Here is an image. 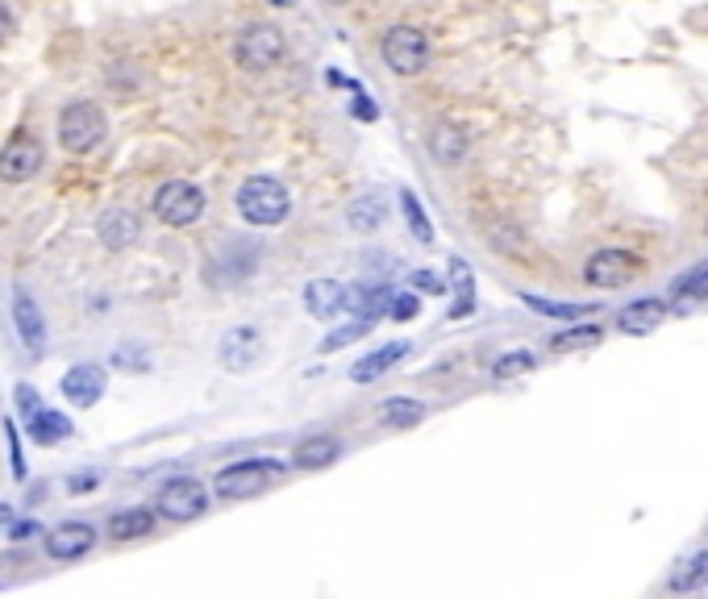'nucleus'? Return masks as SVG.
<instances>
[{
	"instance_id": "nucleus-33",
	"label": "nucleus",
	"mask_w": 708,
	"mask_h": 599,
	"mask_svg": "<svg viewBox=\"0 0 708 599\" xmlns=\"http://www.w3.org/2000/svg\"><path fill=\"white\" fill-rule=\"evenodd\" d=\"M18 409H21V416H34L38 409H42V404H38V400H42V395L34 392V388H30V383H18Z\"/></svg>"
},
{
	"instance_id": "nucleus-16",
	"label": "nucleus",
	"mask_w": 708,
	"mask_h": 599,
	"mask_svg": "<svg viewBox=\"0 0 708 599\" xmlns=\"http://www.w3.org/2000/svg\"><path fill=\"white\" fill-rule=\"evenodd\" d=\"M338 454H342V442L334 433H312V437H305L293 450V466H300V471H326V466L338 463Z\"/></svg>"
},
{
	"instance_id": "nucleus-10",
	"label": "nucleus",
	"mask_w": 708,
	"mask_h": 599,
	"mask_svg": "<svg viewBox=\"0 0 708 599\" xmlns=\"http://www.w3.org/2000/svg\"><path fill=\"white\" fill-rule=\"evenodd\" d=\"M92 546H96V529L88 520H63V525H54L47 533V554H51L54 562H75Z\"/></svg>"
},
{
	"instance_id": "nucleus-12",
	"label": "nucleus",
	"mask_w": 708,
	"mask_h": 599,
	"mask_svg": "<svg viewBox=\"0 0 708 599\" xmlns=\"http://www.w3.org/2000/svg\"><path fill=\"white\" fill-rule=\"evenodd\" d=\"M663 321H667V300H658V296L629 300V304L617 312V329L629 333V338H646V333H655Z\"/></svg>"
},
{
	"instance_id": "nucleus-9",
	"label": "nucleus",
	"mask_w": 708,
	"mask_h": 599,
	"mask_svg": "<svg viewBox=\"0 0 708 599\" xmlns=\"http://www.w3.org/2000/svg\"><path fill=\"white\" fill-rule=\"evenodd\" d=\"M642 271V262L629 250H596V255L584 262V283H592V288H625L634 275Z\"/></svg>"
},
{
	"instance_id": "nucleus-37",
	"label": "nucleus",
	"mask_w": 708,
	"mask_h": 599,
	"mask_svg": "<svg viewBox=\"0 0 708 599\" xmlns=\"http://www.w3.org/2000/svg\"><path fill=\"white\" fill-rule=\"evenodd\" d=\"M4 433H9V445H13V475H18V479H25V463H21L18 433H13V425H4Z\"/></svg>"
},
{
	"instance_id": "nucleus-22",
	"label": "nucleus",
	"mask_w": 708,
	"mask_h": 599,
	"mask_svg": "<svg viewBox=\"0 0 708 599\" xmlns=\"http://www.w3.org/2000/svg\"><path fill=\"white\" fill-rule=\"evenodd\" d=\"M430 155L442 163V167H454V163H463L466 155V134L463 130H454V125H438L430 134Z\"/></svg>"
},
{
	"instance_id": "nucleus-20",
	"label": "nucleus",
	"mask_w": 708,
	"mask_h": 599,
	"mask_svg": "<svg viewBox=\"0 0 708 599\" xmlns=\"http://www.w3.org/2000/svg\"><path fill=\"white\" fill-rule=\"evenodd\" d=\"M425 421V404L413 400V395H392L380 404V425L388 428H413Z\"/></svg>"
},
{
	"instance_id": "nucleus-14",
	"label": "nucleus",
	"mask_w": 708,
	"mask_h": 599,
	"mask_svg": "<svg viewBox=\"0 0 708 599\" xmlns=\"http://www.w3.org/2000/svg\"><path fill=\"white\" fill-rule=\"evenodd\" d=\"M305 312L309 317H317V321H334L338 312H346V283H338V279H312V283H305Z\"/></svg>"
},
{
	"instance_id": "nucleus-24",
	"label": "nucleus",
	"mask_w": 708,
	"mask_h": 599,
	"mask_svg": "<svg viewBox=\"0 0 708 599\" xmlns=\"http://www.w3.org/2000/svg\"><path fill=\"white\" fill-rule=\"evenodd\" d=\"M667 587H671V591H700V587H708V549H700L696 558H688V562L679 566L671 579H667Z\"/></svg>"
},
{
	"instance_id": "nucleus-32",
	"label": "nucleus",
	"mask_w": 708,
	"mask_h": 599,
	"mask_svg": "<svg viewBox=\"0 0 708 599\" xmlns=\"http://www.w3.org/2000/svg\"><path fill=\"white\" fill-rule=\"evenodd\" d=\"M675 291H679V296H691V300H708V262L696 267L691 275H684V279H675Z\"/></svg>"
},
{
	"instance_id": "nucleus-21",
	"label": "nucleus",
	"mask_w": 708,
	"mask_h": 599,
	"mask_svg": "<svg viewBox=\"0 0 708 599\" xmlns=\"http://www.w3.org/2000/svg\"><path fill=\"white\" fill-rule=\"evenodd\" d=\"M25 428L38 445H59L71 433V421L54 409H38L34 416H25Z\"/></svg>"
},
{
	"instance_id": "nucleus-17",
	"label": "nucleus",
	"mask_w": 708,
	"mask_h": 599,
	"mask_svg": "<svg viewBox=\"0 0 708 599\" xmlns=\"http://www.w3.org/2000/svg\"><path fill=\"white\" fill-rule=\"evenodd\" d=\"M96 234H101V241L109 246V250H130L134 241H138L142 225L134 213H125V208H109L101 221H96Z\"/></svg>"
},
{
	"instance_id": "nucleus-15",
	"label": "nucleus",
	"mask_w": 708,
	"mask_h": 599,
	"mask_svg": "<svg viewBox=\"0 0 708 599\" xmlns=\"http://www.w3.org/2000/svg\"><path fill=\"white\" fill-rule=\"evenodd\" d=\"M409 350H413L409 342H383L380 350H371V354H363V359L350 366V379H355V383H371V379L388 375L397 362L409 359Z\"/></svg>"
},
{
	"instance_id": "nucleus-41",
	"label": "nucleus",
	"mask_w": 708,
	"mask_h": 599,
	"mask_svg": "<svg viewBox=\"0 0 708 599\" xmlns=\"http://www.w3.org/2000/svg\"><path fill=\"white\" fill-rule=\"evenodd\" d=\"M329 4H350V0H329Z\"/></svg>"
},
{
	"instance_id": "nucleus-8",
	"label": "nucleus",
	"mask_w": 708,
	"mask_h": 599,
	"mask_svg": "<svg viewBox=\"0 0 708 599\" xmlns=\"http://www.w3.org/2000/svg\"><path fill=\"white\" fill-rule=\"evenodd\" d=\"M208 487L201 479H192V475H179V479L163 483V492H158V516L163 520H172V525H184V520H196V516L208 513Z\"/></svg>"
},
{
	"instance_id": "nucleus-28",
	"label": "nucleus",
	"mask_w": 708,
	"mask_h": 599,
	"mask_svg": "<svg viewBox=\"0 0 708 599\" xmlns=\"http://www.w3.org/2000/svg\"><path fill=\"white\" fill-rule=\"evenodd\" d=\"M537 359L530 354V350H513V354H501V359L492 362V375L496 379H517L525 375V371H534Z\"/></svg>"
},
{
	"instance_id": "nucleus-26",
	"label": "nucleus",
	"mask_w": 708,
	"mask_h": 599,
	"mask_svg": "<svg viewBox=\"0 0 708 599\" xmlns=\"http://www.w3.org/2000/svg\"><path fill=\"white\" fill-rule=\"evenodd\" d=\"M400 213H404V221H409V234H413L421 246H430L433 225H430V217H425V208H421V200H417L413 192H400Z\"/></svg>"
},
{
	"instance_id": "nucleus-27",
	"label": "nucleus",
	"mask_w": 708,
	"mask_h": 599,
	"mask_svg": "<svg viewBox=\"0 0 708 599\" xmlns=\"http://www.w3.org/2000/svg\"><path fill=\"white\" fill-rule=\"evenodd\" d=\"M380 221H383V200H380V196H359V200L350 205V225H355L359 234L380 229Z\"/></svg>"
},
{
	"instance_id": "nucleus-4",
	"label": "nucleus",
	"mask_w": 708,
	"mask_h": 599,
	"mask_svg": "<svg viewBox=\"0 0 708 599\" xmlns=\"http://www.w3.org/2000/svg\"><path fill=\"white\" fill-rule=\"evenodd\" d=\"M284 471H288V466L279 463V458H246V463L222 466L217 479H213V492L222 499H250V496H259V492H267Z\"/></svg>"
},
{
	"instance_id": "nucleus-5",
	"label": "nucleus",
	"mask_w": 708,
	"mask_h": 599,
	"mask_svg": "<svg viewBox=\"0 0 708 599\" xmlns=\"http://www.w3.org/2000/svg\"><path fill=\"white\" fill-rule=\"evenodd\" d=\"M430 54H433L430 38L417 25H392L380 38V59L392 75H421V71L430 68Z\"/></svg>"
},
{
	"instance_id": "nucleus-25",
	"label": "nucleus",
	"mask_w": 708,
	"mask_h": 599,
	"mask_svg": "<svg viewBox=\"0 0 708 599\" xmlns=\"http://www.w3.org/2000/svg\"><path fill=\"white\" fill-rule=\"evenodd\" d=\"M605 338V329L601 326H575L567 333H554L551 338V350L554 354H571V350H587V345H596Z\"/></svg>"
},
{
	"instance_id": "nucleus-3",
	"label": "nucleus",
	"mask_w": 708,
	"mask_h": 599,
	"mask_svg": "<svg viewBox=\"0 0 708 599\" xmlns=\"http://www.w3.org/2000/svg\"><path fill=\"white\" fill-rule=\"evenodd\" d=\"M284 54H288V38L279 25L271 21H250L238 30L234 38V59H238V68L246 71H271L284 63Z\"/></svg>"
},
{
	"instance_id": "nucleus-30",
	"label": "nucleus",
	"mask_w": 708,
	"mask_h": 599,
	"mask_svg": "<svg viewBox=\"0 0 708 599\" xmlns=\"http://www.w3.org/2000/svg\"><path fill=\"white\" fill-rule=\"evenodd\" d=\"M521 300L534 312H542V317H563V321H575V317L587 312V304H554V300H542V296H521Z\"/></svg>"
},
{
	"instance_id": "nucleus-11",
	"label": "nucleus",
	"mask_w": 708,
	"mask_h": 599,
	"mask_svg": "<svg viewBox=\"0 0 708 599\" xmlns=\"http://www.w3.org/2000/svg\"><path fill=\"white\" fill-rule=\"evenodd\" d=\"M13 326H18V338L30 354H42V350H47V317H42L38 300L25 288L13 291Z\"/></svg>"
},
{
	"instance_id": "nucleus-36",
	"label": "nucleus",
	"mask_w": 708,
	"mask_h": 599,
	"mask_svg": "<svg viewBox=\"0 0 708 599\" xmlns=\"http://www.w3.org/2000/svg\"><path fill=\"white\" fill-rule=\"evenodd\" d=\"M13 30H18V18H13V9L0 0V42H4V38H13Z\"/></svg>"
},
{
	"instance_id": "nucleus-6",
	"label": "nucleus",
	"mask_w": 708,
	"mask_h": 599,
	"mask_svg": "<svg viewBox=\"0 0 708 599\" xmlns=\"http://www.w3.org/2000/svg\"><path fill=\"white\" fill-rule=\"evenodd\" d=\"M205 205H208L205 192L196 188V184H188V179H167V184H158L155 200H151L155 217L163 225H172V229L196 225L205 217Z\"/></svg>"
},
{
	"instance_id": "nucleus-19",
	"label": "nucleus",
	"mask_w": 708,
	"mask_h": 599,
	"mask_svg": "<svg viewBox=\"0 0 708 599\" xmlns=\"http://www.w3.org/2000/svg\"><path fill=\"white\" fill-rule=\"evenodd\" d=\"M155 533V513L151 508H122V513L109 516V537L113 541H134V537H146Z\"/></svg>"
},
{
	"instance_id": "nucleus-23",
	"label": "nucleus",
	"mask_w": 708,
	"mask_h": 599,
	"mask_svg": "<svg viewBox=\"0 0 708 599\" xmlns=\"http://www.w3.org/2000/svg\"><path fill=\"white\" fill-rule=\"evenodd\" d=\"M450 283H454V296H459V304L450 309V317H466V312L475 309V279H471V267H466L463 258H450Z\"/></svg>"
},
{
	"instance_id": "nucleus-7",
	"label": "nucleus",
	"mask_w": 708,
	"mask_h": 599,
	"mask_svg": "<svg viewBox=\"0 0 708 599\" xmlns=\"http://www.w3.org/2000/svg\"><path fill=\"white\" fill-rule=\"evenodd\" d=\"M47 167V146L34 134H13L0 146V184H30Z\"/></svg>"
},
{
	"instance_id": "nucleus-38",
	"label": "nucleus",
	"mask_w": 708,
	"mask_h": 599,
	"mask_svg": "<svg viewBox=\"0 0 708 599\" xmlns=\"http://www.w3.org/2000/svg\"><path fill=\"white\" fill-rule=\"evenodd\" d=\"M34 533H42L38 525H30V520H21L18 529H13V541H25V537H34Z\"/></svg>"
},
{
	"instance_id": "nucleus-2",
	"label": "nucleus",
	"mask_w": 708,
	"mask_h": 599,
	"mask_svg": "<svg viewBox=\"0 0 708 599\" xmlns=\"http://www.w3.org/2000/svg\"><path fill=\"white\" fill-rule=\"evenodd\" d=\"M54 134H59V146H63L68 155H88V151H96L104 142V134H109V117H104V109L96 101H68L59 109Z\"/></svg>"
},
{
	"instance_id": "nucleus-13",
	"label": "nucleus",
	"mask_w": 708,
	"mask_h": 599,
	"mask_svg": "<svg viewBox=\"0 0 708 599\" xmlns=\"http://www.w3.org/2000/svg\"><path fill=\"white\" fill-rule=\"evenodd\" d=\"M63 395H68L71 404H80V409H92L96 400L104 395V371L96 362H80V366H71L68 375H63Z\"/></svg>"
},
{
	"instance_id": "nucleus-18",
	"label": "nucleus",
	"mask_w": 708,
	"mask_h": 599,
	"mask_svg": "<svg viewBox=\"0 0 708 599\" xmlns=\"http://www.w3.org/2000/svg\"><path fill=\"white\" fill-rule=\"evenodd\" d=\"M259 350H263L259 329L238 326V329H229V338L222 342V362L229 371H238V366H250V362L259 359Z\"/></svg>"
},
{
	"instance_id": "nucleus-39",
	"label": "nucleus",
	"mask_w": 708,
	"mask_h": 599,
	"mask_svg": "<svg viewBox=\"0 0 708 599\" xmlns=\"http://www.w3.org/2000/svg\"><path fill=\"white\" fill-rule=\"evenodd\" d=\"M4 525H13V508H9V504H0V529H4Z\"/></svg>"
},
{
	"instance_id": "nucleus-35",
	"label": "nucleus",
	"mask_w": 708,
	"mask_h": 599,
	"mask_svg": "<svg viewBox=\"0 0 708 599\" xmlns=\"http://www.w3.org/2000/svg\"><path fill=\"white\" fill-rule=\"evenodd\" d=\"M350 113L359 121H380V109H376V101L371 96H363V92H355V104H350Z\"/></svg>"
},
{
	"instance_id": "nucleus-40",
	"label": "nucleus",
	"mask_w": 708,
	"mask_h": 599,
	"mask_svg": "<svg viewBox=\"0 0 708 599\" xmlns=\"http://www.w3.org/2000/svg\"><path fill=\"white\" fill-rule=\"evenodd\" d=\"M271 9H293V4H300V0H267Z\"/></svg>"
},
{
	"instance_id": "nucleus-31",
	"label": "nucleus",
	"mask_w": 708,
	"mask_h": 599,
	"mask_svg": "<svg viewBox=\"0 0 708 599\" xmlns=\"http://www.w3.org/2000/svg\"><path fill=\"white\" fill-rule=\"evenodd\" d=\"M417 312H421V296L417 291H392V300H388V317L392 321H413Z\"/></svg>"
},
{
	"instance_id": "nucleus-29",
	"label": "nucleus",
	"mask_w": 708,
	"mask_h": 599,
	"mask_svg": "<svg viewBox=\"0 0 708 599\" xmlns=\"http://www.w3.org/2000/svg\"><path fill=\"white\" fill-rule=\"evenodd\" d=\"M371 326H376V321H363V317H355L350 326H342L338 333H329L326 342H321V350H326V354H334V350H342V345L359 342V338H363V333H367Z\"/></svg>"
},
{
	"instance_id": "nucleus-34",
	"label": "nucleus",
	"mask_w": 708,
	"mask_h": 599,
	"mask_svg": "<svg viewBox=\"0 0 708 599\" xmlns=\"http://www.w3.org/2000/svg\"><path fill=\"white\" fill-rule=\"evenodd\" d=\"M417 291H433V296H442L447 291V279H438V275H430V271H413V279H409Z\"/></svg>"
},
{
	"instance_id": "nucleus-1",
	"label": "nucleus",
	"mask_w": 708,
	"mask_h": 599,
	"mask_svg": "<svg viewBox=\"0 0 708 599\" xmlns=\"http://www.w3.org/2000/svg\"><path fill=\"white\" fill-rule=\"evenodd\" d=\"M234 205L246 225L271 229L293 213V192L284 188V179H276V175H250L234 196Z\"/></svg>"
}]
</instances>
